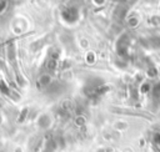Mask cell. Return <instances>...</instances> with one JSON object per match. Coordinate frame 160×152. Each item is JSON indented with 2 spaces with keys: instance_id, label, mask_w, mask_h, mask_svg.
Masks as SVG:
<instances>
[{
  "instance_id": "obj_1",
  "label": "cell",
  "mask_w": 160,
  "mask_h": 152,
  "mask_svg": "<svg viewBox=\"0 0 160 152\" xmlns=\"http://www.w3.org/2000/svg\"><path fill=\"white\" fill-rule=\"evenodd\" d=\"M51 123V118L48 116V115H42L40 118H39V126L41 128H48Z\"/></svg>"
}]
</instances>
